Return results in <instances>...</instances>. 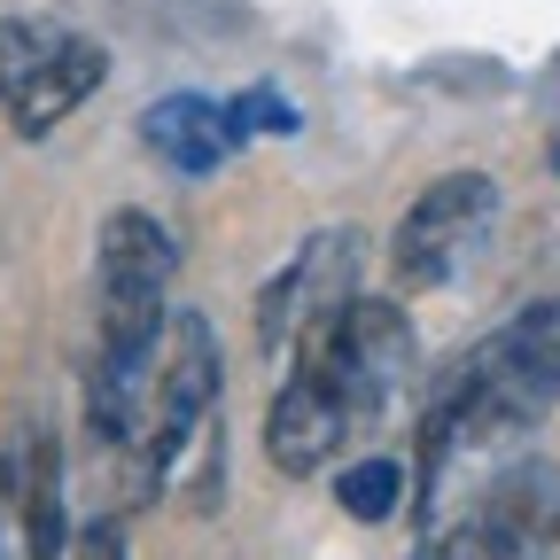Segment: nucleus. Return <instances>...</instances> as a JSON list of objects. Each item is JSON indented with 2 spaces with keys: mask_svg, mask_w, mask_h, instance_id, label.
I'll list each match as a JSON object with an SVG mask.
<instances>
[{
  "mask_svg": "<svg viewBox=\"0 0 560 560\" xmlns=\"http://www.w3.org/2000/svg\"><path fill=\"white\" fill-rule=\"evenodd\" d=\"M552 397H560V296H537L506 327H490L420 412V467H412L420 522L444 529L459 514V490L475 475L482 482L499 475V452H514L537 429Z\"/></svg>",
  "mask_w": 560,
  "mask_h": 560,
  "instance_id": "f257e3e1",
  "label": "nucleus"
},
{
  "mask_svg": "<svg viewBox=\"0 0 560 560\" xmlns=\"http://www.w3.org/2000/svg\"><path fill=\"white\" fill-rule=\"evenodd\" d=\"M412 382V319L389 296L342 304L289 359L265 412V459L280 475H319L350 436L382 429Z\"/></svg>",
  "mask_w": 560,
  "mask_h": 560,
  "instance_id": "f03ea898",
  "label": "nucleus"
},
{
  "mask_svg": "<svg viewBox=\"0 0 560 560\" xmlns=\"http://www.w3.org/2000/svg\"><path fill=\"white\" fill-rule=\"evenodd\" d=\"M179 242L149 210H109L94 242V359H86V429L102 452H125L140 429L156 350L172 327Z\"/></svg>",
  "mask_w": 560,
  "mask_h": 560,
  "instance_id": "7ed1b4c3",
  "label": "nucleus"
},
{
  "mask_svg": "<svg viewBox=\"0 0 560 560\" xmlns=\"http://www.w3.org/2000/svg\"><path fill=\"white\" fill-rule=\"evenodd\" d=\"M219 374H226V359H219L210 319H202V312H172L164 350H156V374H149V397H140V429H132V444L117 452L132 506L156 499V490L172 482V467H179L187 444H195V429L219 412Z\"/></svg>",
  "mask_w": 560,
  "mask_h": 560,
  "instance_id": "20e7f679",
  "label": "nucleus"
},
{
  "mask_svg": "<svg viewBox=\"0 0 560 560\" xmlns=\"http://www.w3.org/2000/svg\"><path fill=\"white\" fill-rule=\"evenodd\" d=\"M102 79H109L102 39L47 16H0V109L24 140H47L70 109H86Z\"/></svg>",
  "mask_w": 560,
  "mask_h": 560,
  "instance_id": "39448f33",
  "label": "nucleus"
},
{
  "mask_svg": "<svg viewBox=\"0 0 560 560\" xmlns=\"http://www.w3.org/2000/svg\"><path fill=\"white\" fill-rule=\"evenodd\" d=\"M552 545H560V475L545 459H506L444 529H429L412 560H552Z\"/></svg>",
  "mask_w": 560,
  "mask_h": 560,
  "instance_id": "423d86ee",
  "label": "nucleus"
},
{
  "mask_svg": "<svg viewBox=\"0 0 560 560\" xmlns=\"http://www.w3.org/2000/svg\"><path fill=\"white\" fill-rule=\"evenodd\" d=\"M490 226H499V179H490V172H444V179H429L405 202L397 234H389V280L405 296L452 289V280L482 257Z\"/></svg>",
  "mask_w": 560,
  "mask_h": 560,
  "instance_id": "0eeeda50",
  "label": "nucleus"
},
{
  "mask_svg": "<svg viewBox=\"0 0 560 560\" xmlns=\"http://www.w3.org/2000/svg\"><path fill=\"white\" fill-rule=\"evenodd\" d=\"M359 272H366V234H359V226L312 234V242L257 289V342L272 350V359H296L304 335H319L342 304H359Z\"/></svg>",
  "mask_w": 560,
  "mask_h": 560,
  "instance_id": "6e6552de",
  "label": "nucleus"
},
{
  "mask_svg": "<svg viewBox=\"0 0 560 560\" xmlns=\"http://www.w3.org/2000/svg\"><path fill=\"white\" fill-rule=\"evenodd\" d=\"M140 149H149L156 164L187 172V179H210L242 140H234V117L226 102H210V94H164L140 109Z\"/></svg>",
  "mask_w": 560,
  "mask_h": 560,
  "instance_id": "1a4fd4ad",
  "label": "nucleus"
},
{
  "mask_svg": "<svg viewBox=\"0 0 560 560\" xmlns=\"http://www.w3.org/2000/svg\"><path fill=\"white\" fill-rule=\"evenodd\" d=\"M397 499H405V459H389V452H366L335 475V506L350 522H389Z\"/></svg>",
  "mask_w": 560,
  "mask_h": 560,
  "instance_id": "9d476101",
  "label": "nucleus"
},
{
  "mask_svg": "<svg viewBox=\"0 0 560 560\" xmlns=\"http://www.w3.org/2000/svg\"><path fill=\"white\" fill-rule=\"evenodd\" d=\"M0 560H47L39 529H32V459H24V444L0 452Z\"/></svg>",
  "mask_w": 560,
  "mask_h": 560,
  "instance_id": "9b49d317",
  "label": "nucleus"
},
{
  "mask_svg": "<svg viewBox=\"0 0 560 560\" xmlns=\"http://www.w3.org/2000/svg\"><path fill=\"white\" fill-rule=\"evenodd\" d=\"M226 117H234V140H249V132H296V109L280 102L272 86H242L226 102Z\"/></svg>",
  "mask_w": 560,
  "mask_h": 560,
  "instance_id": "f8f14e48",
  "label": "nucleus"
},
{
  "mask_svg": "<svg viewBox=\"0 0 560 560\" xmlns=\"http://www.w3.org/2000/svg\"><path fill=\"white\" fill-rule=\"evenodd\" d=\"M70 560H132V552H125V529L102 514V522H86V529H79V552H70Z\"/></svg>",
  "mask_w": 560,
  "mask_h": 560,
  "instance_id": "ddd939ff",
  "label": "nucleus"
},
{
  "mask_svg": "<svg viewBox=\"0 0 560 560\" xmlns=\"http://www.w3.org/2000/svg\"><path fill=\"white\" fill-rule=\"evenodd\" d=\"M552 179H560V132H552Z\"/></svg>",
  "mask_w": 560,
  "mask_h": 560,
  "instance_id": "4468645a",
  "label": "nucleus"
},
{
  "mask_svg": "<svg viewBox=\"0 0 560 560\" xmlns=\"http://www.w3.org/2000/svg\"><path fill=\"white\" fill-rule=\"evenodd\" d=\"M552 560H560V545H552Z\"/></svg>",
  "mask_w": 560,
  "mask_h": 560,
  "instance_id": "2eb2a0df",
  "label": "nucleus"
}]
</instances>
